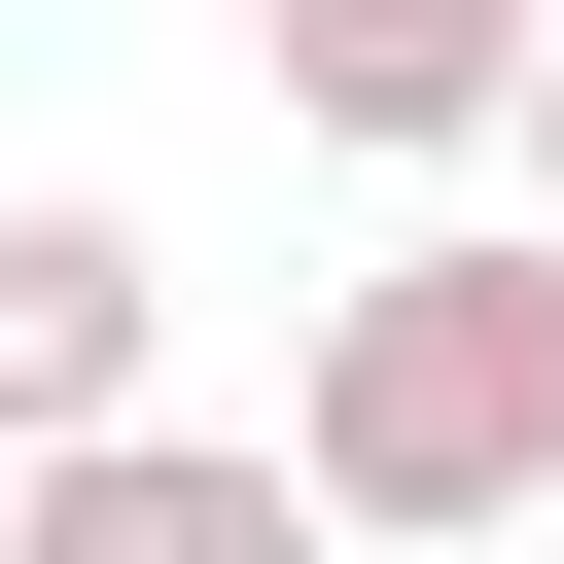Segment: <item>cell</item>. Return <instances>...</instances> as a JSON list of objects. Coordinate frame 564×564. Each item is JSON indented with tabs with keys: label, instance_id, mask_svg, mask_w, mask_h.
<instances>
[{
	"label": "cell",
	"instance_id": "6da1fadb",
	"mask_svg": "<svg viewBox=\"0 0 564 564\" xmlns=\"http://www.w3.org/2000/svg\"><path fill=\"white\" fill-rule=\"evenodd\" d=\"M282 458L352 564H458V529H564V212H423L317 282L282 352Z\"/></svg>",
	"mask_w": 564,
	"mask_h": 564
},
{
	"label": "cell",
	"instance_id": "7a4b0ae2",
	"mask_svg": "<svg viewBox=\"0 0 564 564\" xmlns=\"http://www.w3.org/2000/svg\"><path fill=\"white\" fill-rule=\"evenodd\" d=\"M0 564H352V529H317V458H282V423H176V388H141V423L0 458Z\"/></svg>",
	"mask_w": 564,
	"mask_h": 564
},
{
	"label": "cell",
	"instance_id": "3957f363",
	"mask_svg": "<svg viewBox=\"0 0 564 564\" xmlns=\"http://www.w3.org/2000/svg\"><path fill=\"white\" fill-rule=\"evenodd\" d=\"M176 388V247L106 212V176H0V458H70V423H141Z\"/></svg>",
	"mask_w": 564,
	"mask_h": 564
},
{
	"label": "cell",
	"instance_id": "277c9868",
	"mask_svg": "<svg viewBox=\"0 0 564 564\" xmlns=\"http://www.w3.org/2000/svg\"><path fill=\"white\" fill-rule=\"evenodd\" d=\"M247 70H282V141H352V176H494L529 0H247Z\"/></svg>",
	"mask_w": 564,
	"mask_h": 564
},
{
	"label": "cell",
	"instance_id": "5b68a950",
	"mask_svg": "<svg viewBox=\"0 0 564 564\" xmlns=\"http://www.w3.org/2000/svg\"><path fill=\"white\" fill-rule=\"evenodd\" d=\"M494 176H529V212H564V0H529V106H494Z\"/></svg>",
	"mask_w": 564,
	"mask_h": 564
}]
</instances>
